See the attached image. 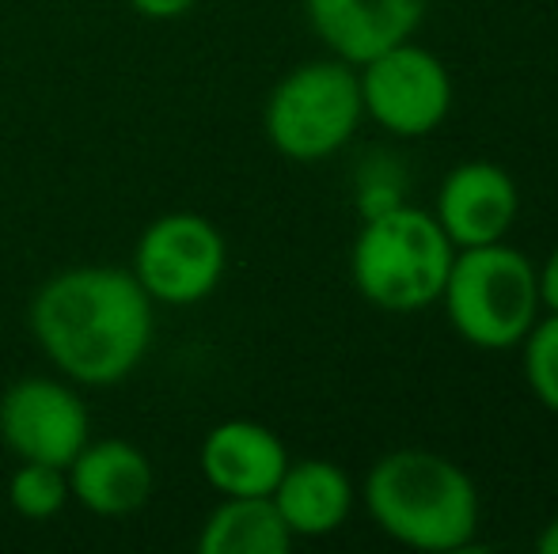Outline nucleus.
Instances as JSON below:
<instances>
[{
	"label": "nucleus",
	"instance_id": "obj_12",
	"mask_svg": "<svg viewBox=\"0 0 558 554\" xmlns=\"http://www.w3.org/2000/svg\"><path fill=\"white\" fill-rule=\"evenodd\" d=\"M69 494L96 517H130L156 490L153 459L122 436L88 441L65 467Z\"/></svg>",
	"mask_w": 558,
	"mask_h": 554
},
{
	"label": "nucleus",
	"instance_id": "obj_14",
	"mask_svg": "<svg viewBox=\"0 0 558 554\" xmlns=\"http://www.w3.org/2000/svg\"><path fill=\"white\" fill-rule=\"evenodd\" d=\"M289 547L293 532L270 494L225 497L198 532L202 554H286Z\"/></svg>",
	"mask_w": 558,
	"mask_h": 554
},
{
	"label": "nucleus",
	"instance_id": "obj_3",
	"mask_svg": "<svg viewBox=\"0 0 558 554\" xmlns=\"http://www.w3.org/2000/svg\"><path fill=\"white\" fill-rule=\"evenodd\" d=\"M456 247L434 213L391 206L365 217L350 251L353 288L380 311H422L441 300Z\"/></svg>",
	"mask_w": 558,
	"mask_h": 554
},
{
	"label": "nucleus",
	"instance_id": "obj_2",
	"mask_svg": "<svg viewBox=\"0 0 558 554\" xmlns=\"http://www.w3.org/2000/svg\"><path fill=\"white\" fill-rule=\"evenodd\" d=\"M365 509L384 535L411 551H463L478 532L471 475L426 448H399L376 459L365 479Z\"/></svg>",
	"mask_w": 558,
	"mask_h": 554
},
{
	"label": "nucleus",
	"instance_id": "obj_9",
	"mask_svg": "<svg viewBox=\"0 0 558 554\" xmlns=\"http://www.w3.org/2000/svg\"><path fill=\"white\" fill-rule=\"evenodd\" d=\"M521 209V194L506 168L490 160H468L445 175L437 190V224L452 247H483L509 236Z\"/></svg>",
	"mask_w": 558,
	"mask_h": 554
},
{
	"label": "nucleus",
	"instance_id": "obj_10",
	"mask_svg": "<svg viewBox=\"0 0 558 554\" xmlns=\"http://www.w3.org/2000/svg\"><path fill=\"white\" fill-rule=\"evenodd\" d=\"M198 467L206 482L225 497L274 494L289 467V452L270 426L251 418H228L202 441Z\"/></svg>",
	"mask_w": 558,
	"mask_h": 554
},
{
	"label": "nucleus",
	"instance_id": "obj_11",
	"mask_svg": "<svg viewBox=\"0 0 558 554\" xmlns=\"http://www.w3.org/2000/svg\"><path fill=\"white\" fill-rule=\"evenodd\" d=\"M304 12L335 58L365 65L418 30L426 0H304Z\"/></svg>",
	"mask_w": 558,
	"mask_h": 554
},
{
	"label": "nucleus",
	"instance_id": "obj_4",
	"mask_svg": "<svg viewBox=\"0 0 558 554\" xmlns=\"http://www.w3.org/2000/svg\"><path fill=\"white\" fill-rule=\"evenodd\" d=\"M448 323L475 349H513L539 319V281L529 255L506 239L460 247L441 288Z\"/></svg>",
	"mask_w": 558,
	"mask_h": 554
},
{
	"label": "nucleus",
	"instance_id": "obj_1",
	"mask_svg": "<svg viewBox=\"0 0 558 554\" xmlns=\"http://www.w3.org/2000/svg\"><path fill=\"white\" fill-rule=\"evenodd\" d=\"M31 334L65 380L122 384L153 346V296L133 270L73 267L46 278L31 300Z\"/></svg>",
	"mask_w": 558,
	"mask_h": 554
},
{
	"label": "nucleus",
	"instance_id": "obj_13",
	"mask_svg": "<svg viewBox=\"0 0 558 554\" xmlns=\"http://www.w3.org/2000/svg\"><path fill=\"white\" fill-rule=\"evenodd\" d=\"M270 497L293 540H319L350 520L353 482L331 459H289Z\"/></svg>",
	"mask_w": 558,
	"mask_h": 554
},
{
	"label": "nucleus",
	"instance_id": "obj_19",
	"mask_svg": "<svg viewBox=\"0 0 558 554\" xmlns=\"http://www.w3.org/2000/svg\"><path fill=\"white\" fill-rule=\"evenodd\" d=\"M536 551L539 554H558V517L544 528V532L536 535Z\"/></svg>",
	"mask_w": 558,
	"mask_h": 554
},
{
	"label": "nucleus",
	"instance_id": "obj_18",
	"mask_svg": "<svg viewBox=\"0 0 558 554\" xmlns=\"http://www.w3.org/2000/svg\"><path fill=\"white\" fill-rule=\"evenodd\" d=\"M536 281H539V308H547L558 316V247L547 255L544 267L536 270Z\"/></svg>",
	"mask_w": 558,
	"mask_h": 554
},
{
	"label": "nucleus",
	"instance_id": "obj_16",
	"mask_svg": "<svg viewBox=\"0 0 558 554\" xmlns=\"http://www.w3.org/2000/svg\"><path fill=\"white\" fill-rule=\"evenodd\" d=\"M524 380L532 395L544 403L551 415H558V316L547 311L544 319L532 323L524 334Z\"/></svg>",
	"mask_w": 558,
	"mask_h": 554
},
{
	"label": "nucleus",
	"instance_id": "obj_6",
	"mask_svg": "<svg viewBox=\"0 0 558 554\" xmlns=\"http://www.w3.org/2000/svg\"><path fill=\"white\" fill-rule=\"evenodd\" d=\"M228 247L217 224L202 213H163L141 232L133 278L153 304H198L221 285Z\"/></svg>",
	"mask_w": 558,
	"mask_h": 554
},
{
	"label": "nucleus",
	"instance_id": "obj_7",
	"mask_svg": "<svg viewBox=\"0 0 558 554\" xmlns=\"http://www.w3.org/2000/svg\"><path fill=\"white\" fill-rule=\"evenodd\" d=\"M361 107L396 137H426L452 111V76L426 46L396 42L357 65Z\"/></svg>",
	"mask_w": 558,
	"mask_h": 554
},
{
	"label": "nucleus",
	"instance_id": "obj_8",
	"mask_svg": "<svg viewBox=\"0 0 558 554\" xmlns=\"http://www.w3.org/2000/svg\"><path fill=\"white\" fill-rule=\"evenodd\" d=\"M0 441L15 459L69 467L92 441L88 407L65 380H15L0 395Z\"/></svg>",
	"mask_w": 558,
	"mask_h": 554
},
{
	"label": "nucleus",
	"instance_id": "obj_15",
	"mask_svg": "<svg viewBox=\"0 0 558 554\" xmlns=\"http://www.w3.org/2000/svg\"><path fill=\"white\" fill-rule=\"evenodd\" d=\"M69 475L65 467L35 464V459H20V467L8 479V502L23 520H50L65 509L69 502Z\"/></svg>",
	"mask_w": 558,
	"mask_h": 554
},
{
	"label": "nucleus",
	"instance_id": "obj_17",
	"mask_svg": "<svg viewBox=\"0 0 558 554\" xmlns=\"http://www.w3.org/2000/svg\"><path fill=\"white\" fill-rule=\"evenodd\" d=\"M130 4H133V12L145 15V20L168 23V20H183L194 8V0H130Z\"/></svg>",
	"mask_w": 558,
	"mask_h": 554
},
{
	"label": "nucleus",
	"instance_id": "obj_5",
	"mask_svg": "<svg viewBox=\"0 0 558 554\" xmlns=\"http://www.w3.org/2000/svg\"><path fill=\"white\" fill-rule=\"evenodd\" d=\"M361 114L357 65L342 58L304 61L274 84L263 107V130L286 160L316 163L353 137Z\"/></svg>",
	"mask_w": 558,
	"mask_h": 554
}]
</instances>
